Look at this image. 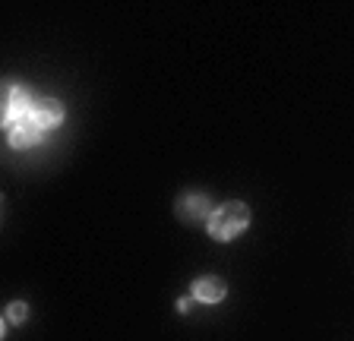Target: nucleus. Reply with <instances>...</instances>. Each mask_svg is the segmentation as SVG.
<instances>
[{
    "label": "nucleus",
    "instance_id": "f257e3e1",
    "mask_svg": "<svg viewBox=\"0 0 354 341\" xmlns=\"http://www.w3.org/2000/svg\"><path fill=\"white\" fill-rule=\"evenodd\" d=\"M250 224V208L243 202H225L209 215V234L215 240H231Z\"/></svg>",
    "mask_w": 354,
    "mask_h": 341
},
{
    "label": "nucleus",
    "instance_id": "f03ea898",
    "mask_svg": "<svg viewBox=\"0 0 354 341\" xmlns=\"http://www.w3.org/2000/svg\"><path fill=\"white\" fill-rule=\"evenodd\" d=\"M41 139V126L35 124V117H22L16 120L13 126H10V146L13 148H26V146H35V142Z\"/></svg>",
    "mask_w": 354,
    "mask_h": 341
},
{
    "label": "nucleus",
    "instance_id": "7ed1b4c3",
    "mask_svg": "<svg viewBox=\"0 0 354 341\" xmlns=\"http://www.w3.org/2000/svg\"><path fill=\"white\" fill-rule=\"evenodd\" d=\"M29 92L19 89V86H10L7 89V108H3V120H7V126H13L16 120L29 117Z\"/></svg>",
    "mask_w": 354,
    "mask_h": 341
},
{
    "label": "nucleus",
    "instance_id": "20e7f679",
    "mask_svg": "<svg viewBox=\"0 0 354 341\" xmlns=\"http://www.w3.org/2000/svg\"><path fill=\"white\" fill-rule=\"evenodd\" d=\"M225 294H228V284L221 278H215V275L199 278L193 284V300H199V304H218V300H225Z\"/></svg>",
    "mask_w": 354,
    "mask_h": 341
},
{
    "label": "nucleus",
    "instance_id": "39448f33",
    "mask_svg": "<svg viewBox=\"0 0 354 341\" xmlns=\"http://www.w3.org/2000/svg\"><path fill=\"white\" fill-rule=\"evenodd\" d=\"M32 117H35V124L41 126H57L60 120H64V104L54 101V98H41V101H35V108H32Z\"/></svg>",
    "mask_w": 354,
    "mask_h": 341
},
{
    "label": "nucleus",
    "instance_id": "423d86ee",
    "mask_svg": "<svg viewBox=\"0 0 354 341\" xmlns=\"http://www.w3.org/2000/svg\"><path fill=\"white\" fill-rule=\"evenodd\" d=\"M177 212L193 222V218H199V215H206V212H209V199L203 193H187L184 199L177 202Z\"/></svg>",
    "mask_w": 354,
    "mask_h": 341
},
{
    "label": "nucleus",
    "instance_id": "0eeeda50",
    "mask_svg": "<svg viewBox=\"0 0 354 341\" xmlns=\"http://www.w3.org/2000/svg\"><path fill=\"white\" fill-rule=\"evenodd\" d=\"M7 316H10V322H26V316H29V306L22 304V300H16V304H10Z\"/></svg>",
    "mask_w": 354,
    "mask_h": 341
},
{
    "label": "nucleus",
    "instance_id": "6e6552de",
    "mask_svg": "<svg viewBox=\"0 0 354 341\" xmlns=\"http://www.w3.org/2000/svg\"><path fill=\"white\" fill-rule=\"evenodd\" d=\"M190 306H193V300H190V297H187V300H177V310H180V313H187V310H190Z\"/></svg>",
    "mask_w": 354,
    "mask_h": 341
}]
</instances>
